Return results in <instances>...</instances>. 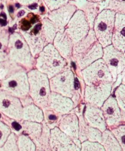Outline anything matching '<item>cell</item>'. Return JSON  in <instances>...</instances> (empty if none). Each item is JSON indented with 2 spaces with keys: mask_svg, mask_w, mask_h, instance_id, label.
Instances as JSON below:
<instances>
[{
  "mask_svg": "<svg viewBox=\"0 0 125 151\" xmlns=\"http://www.w3.org/2000/svg\"><path fill=\"white\" fill-rule=\"evenodd\" d=\"M0 89L19 99L27 97L29 91L27 71L21 68L11 73L1 81Z\"/></svg>",
  "mask_w": 125,
  "mask_h": 151,
  "instance_id": "52a82bcc",
  "label": "cell"
},
{
  "mask_svg": "<svg viewBox=\"0 0 125 151\" xmlns=\"http://www.w3.org/2000/svg\"><path fill=\"white\" fill-rule=\"evenodd\" d=\"M35 151H44L41 149H39V148H36V150Z\"/></svg>",
  "mask_w": 125,
  "mask_h": 151,
  "instance_id": "b9f144b4",
  "label": "cell"
},
{
  "mask_svg": "<svg viewBox=\"0 0 125 151\" xmlns=\"http://www.w3.org/2000/svg\"><path fill=\"white\" fill-rule=\"evenodd\" d=\"M17 136L11 133L5 144L0 148V151H19L17 144Z\"/></svg>",
  "mask_w": 125,
  "mask_h": 151,
  "instance_id": "e575fe53",
  "label": "cell"
},
{
  "mask_svg": "<svg viewBox=\"0 0 125 151\" xmlns=\"http://www.w3.org/2000/svg\"><path fill=\"white\" fill-rule=\"evenodd\" d=\"M81 143L62 132L57 127L50 130L51 151H80Z\"/></svg>",
  "mask_w": 125,
  "mask_h": 151,
  "instance_id": "7c38bea8",
  "label": "cell"
},
{
  "mask_svg": "<svg viewBox=\"0 0 125 151\" xmlns=\"http://www.w3.org/2000/svg\"><path fill=\"white\" fill-rule=\"evenodd\" d=\"M80 73L85 86H93L101 83H113L111 73L102 58L81 70Z\"/></svg>",
  "mask_w": 125,
  "mask_h": 151,
  "instance_id": "ba28073f",
  "label": "cell"
},
{
  "mask_svg": "<svg viewBox=\"0 0 125 151\" xmlns=\"http://www.w3.org/2000/svg\"><path fill=\"white\" fill-rule=\"evenodd\" d=\"M52 45L64 59L67 60L71 58L74 43L64 31L57 32Z\"/></svg>",
  "mask_w": 125,
  "mask_h": 151,
  "instance_id": "7402d4cb",
  "label": "cell"
},
{
  "mask_svg": "<svg viewBox=\"0 0 125 151\" xmlns=\"http://www.w3.org/2000/svg\"><path fill=\"white\" fill-rule=\"evenodd\" d=\"M116 14L111 10L104 9L98 14L94 21L92 29L103 48L111 44Z\"/></svg>",
  "mask_w": 125,
  "mask_h": 151,
  "instance_id": "8992f818",
  "label": "cell"
},
{
  "mask_svg": "<svg viewBox=\"0 0 125 151\" xmlns=\"http://www.w3.org/2000/svg\"><path fill=\"white\" fill-rule=\"evenodd\" d=\"M87 1H89V2H97V1H98L99 0H87Z\"/></svg>",
  "mask_w": 125,
  "mask_h": 151,
  "instance_id": "7bdbcfd3",
  "label": "cell"
},
{
  "mask_svg": "<svg viewBox=\"0 0 125 151\" xmlns=\"http://www.w3.org/2000/svg\"><path fill=\"white\" fill-rule=\"evenodd\" d=\"M8 50V59L21 65L27 72L35 68V59L27 42L19 32L14 31L10 34Z\"/></svg>",
  "mask_w": 125,
  "mask_h": 151,
  "instance_id": "277c9868",
  "label": "cell"
},
{
  "mask_svg": "<svg viewBox=\"0 0 125 151\" xmlns=\"http://www.w3.org/2000/svg\"><path fill=\"white\" fill-rule=\"evenodd\" d=\"M42 17L28 12L25 16L18 19L15 25L28 45L32 56H36L48 45L42 28Z\"/></svg>",
  "mask_w": 125,
  "mask_h": 151,
  "instance_id": "6da1fadb",
  "label": "cell"
},
{
  "mask_svg": "<svg viewBox=\"0 0 125 151\" xmlns=\"http://www.w3.org/2000/svg\"><path fill=\"white\" fill-rule=\"evenodd\" d=\"M11 133L9 126L0 120V148L5 144Z\"/></svg>",
  "mask_w": 125,
  "mask_h": 151,
  "instance_id": "f35d334b",
  "label": "cell"
},
{
  "mask_svg": "<svg viewBox=\"0 0 125 151\" xmlns=\"http://www.w3.org/2000/svg\"><path fill=\"white\" fill-rule=\"evenodd\" d=\"M77 10L75 5L69 2L58 9L48 12L45 17L54 24L58 32H63L67 24Z\"/></svg>",
  "mask_w": 125,
  "mask_h": 151,
  "instance_id": "2e32d148",
  "label": "cell"
},
{
  "mask_svg": "<svg viewBox=\"0 0 125 151\" xmlns=\"http://www.w3.org/2000/svg\"><path fill=\"white\" fill-rule=\"evenodd\" d=\"M43 111V122L50 129L58 127L62 115L50 107L42 109Z\"/></svg>",
  "mask_w": 125,
  "mask_h": 151,
  "instance_id": "484cf974",
  "label": "cell"
},
{
  "mask_svg": "<svg viewBox=\"0 0 125 151\" xmlns=\"http://www.w3.org/2000/svg\"><path fill=\"white\" fill-rule=\"evenodd\" d=\"M43 120L44 116L42 109L34 103L23 107L22 120L42 123Z\"/></svg>",
  "mask_w": 125,
  "mask_h": 151,
  "instance_id": "603a6c76",
  "label": "cell"
},
{
  "mask_svg": "<svg viewBox=\"0 0 125 151\" xmlns=\"http://www.w3.org/2000/svg\"><path fill=\"white\" fill-rule=\"evenodd\" d=\"M22 127V134L27 135L34 141L37 139L42 132V123H37L28 121L21 120Z\"/></svg>",
  "mask_w": 125,
  "mask_h": 151,
  "instance_id": "cb8c5ba5",
  "label": "cell"
},
{
  "mask_svg": "<svg viewBox=\"0 0 125 151\" xmlns=\"http://www.w3.org/2000/svg\"><path fill=\"white\" fill-rule=\"evenodd\" d=\"M42 124V129L40 137L33 142L36 146V148L41 149L44 151H51L50 147V129L43 122Z\"/></svg>",
  "mask_w": 125,
  "mask_h": 151,
  "instance_id": "4316f807",
  "label": "cell"
},
{
  "mask_svg": "<svg viewBox=\"0 0 125 151\" xmlns=\"http://www.w3.org/2000/svg\"><path fill=\"white\" fill-rule=\"evenodd\" d=\"M101 144L106 151H123L118 141L108 129L102 132Z\"/></svg>",
  "mask_w": 125,
  "mask_h": 151,
  "instance_id": "d4e9b609",
  "label": "cell"
},
{
  "mask_svg": "<svg viewBox=\"0 0 125 151\" xmlns=\"http://www.w3.org/2000/svg\"><path fill=\"white\" fill-rule=\"evenodd\" d=\"M80 151H106L101 143L85 141L81 144Z\"/></svg>",
  "mask_w": 125,
  "mask_h": 151,
  "instance_id": "8d00e7d4",
  "label": "cell"
},
{
  "mask_svg": "<svg viewBox=\"0 0 125 151\" xmlns=\"http://www.w3.org/2000/svg\"><path fill=\"white\" fill-rule=\"evenodd\" d=\"M100 109L103 112L107 129L110 130L124 124L125 113L121 111L114 96H110Z\"/></svg>",
  "mask_w": 125,
  "mask_h": 151,
  "instance_id": "9a60e30c",
  "label": "cell"
},
{
  "mask_svg": "<svg viewBox=\"0 0 125 151\" xmlns=\"http://www.w3.org/2000/svg\"><path fill=\"white\" fill-rule=\"evenodd\" d=\"M119 143L123 151H125V126L124 124L119 125L110 130Z\"/></svg>",
  "mask_w": 125,
  "mask_h": 151,
  "instance_id": "836d02e7",
  "label": "cell"
},
{
  "mask_svg": "<svg viewBox=\"0 0 125 151\" xmlns=\"http://www.w3.org/2000/svg\"><path fill=\"white\" fill-rule=\"evenodd\" d=\"M74 74L70 67H65L61 72L49 79L51 92L71 99L74 93Z\"/></svg>",
  "mask_w": 125,
  "mask_h": 151,
  "instance_id": "9c48e42d",
  "label": "cell"
},
{
  "mask_svg": "<svg viewBox=\"0 0 125 151\" xmlns=\"http://www.w3.org/2000/svg\"><path fill=\"white\" fill-rule=\"evenodd\" d=\"M90 29L84 12L77 9L64 29V32L74 44L83 39Z\"/></svg>",
  "mask_w": 125,
  "mask_h": 151,
  "instance_id": "30bf717a",
  "label": "cell"
},
{
  "mask_svg": "<svg viewBox=\"0 0 125 151\" xmlns=\"http://www.w3.org/2000/svg\"><path fill=\"white\" fill-rule=\"evenodd\" d=\"M113 83H101L93 86H85L83 100L85 103L100 108L111 95Z\"/></svg>",
  "mask_w": 125,
  "mask_h": 151,
  "instance_id": "8fae6325",
  "label": "cell"
},
{
  "mask_svg": "<svg viewBox=\"0 0 125 151\" xmlns=\"http://www.w3.org/2000/svg\"><path fill=\"white\" fill-rule=\"evenodd\" d=\"M82 11L84 12L90 29L93 27L94 21L98 14L97 4L96 2H88Z\"/></svg>",
  "mask_w": 125,
  "mask_h": 151,
  "instance_id": "4dcf8cb0",
  "label": "cell"
},
{
  "mask_svg": "<svg viewBox=\"0 0 125 151\" xmlns=\"http://www.w3.org/2000/svg\"><path fill=\"white\" fill-rule=\"evenodd\" d=\"M83 115L85 121L90 127L96 128L101 132L107 129L105 120L100 108L85 103Z\"/></svg>",
  "mask_w": 125,
  "mask_h": 151,
  "instance_id": "e0dca14e",
  "label": "cell"
},
{
  "mask_svg": "<svg viewBox=\"0 0 125 151\" xmlns=\"http://www.w3.org/2000/svg\"><path fill=\"white\" fill-rule=\"evenodd\" d=\"M83 114L80 113L77 114L79 121V140L81 143L85 141H89L101 143L102 132L96 128L88 126L85 121Z\"/></svg>",
  "mask_w": 125,
  "mask_h": 151,
  "instance_id": "ffe728a7",
  "label": "cell"
},
{
  "mask_svg": "<svg viewBox=\"0 0 125 151\" xmlns=\"http://www.w3.org/2000/svg\"><path fill=\"white\" fill-rule=\"evenodd\" d=\"M70 1V0H42L50 11L55 10L67 4Z\"/></svg>",
  "mask_w": 125,
  "mask_h": 151,
  "instance_id": "74e56055",
  "label": "cell"
},
{
  "mask_svg": "<svg viewBox=\"0 0 125 151\" xmlns=\"http://www.w3.org/2000/svg\"><path fill=\"white\" fill-rule=\"evenodd\" d=\"M17 144L19 151H35L36 146L32 140L25 134L17 136Z\"/></svg>",
  "mask_w": 125,
  "mask_h": 151,
  "instance_id": "1f68e13d",
  "label": "cell"
},
{
  "mask_svg": "<svg viewBox=\"0 0 125 151\" xmlns=\"http://www.w3.org/2000/svg\"><path fill=\"white\" fill-rule=\"evenodd\" d=\"M23 67L9 59L0 62V81L4 80L11 73Z\"/></svg>",
  "mask_w": 125,
  "mask_h": 151,
  "instance_id": "f546056e",
  "label": "cell"
},
{
  "mask_svg": "<svg viewBox=\"0 0 125 151\" xmlns=\"http://www.w3.org/2000/svg\"><path fill=\"white\" fill-rule=\"evenodd\" d=\"M57 127L69 137L78 139V117L73 110L70 113L62 115Z\"/></svg>",
  "mask_w": 125,
  "mask_h": 151,
  "instance_id": "d6986e66",
  "label": "cell"
},
{
  "mask_svg": "<svg viewBox=\"0 0 125 151\" xmlns=\"http://www.w3.org/2000/svg\"><path fill=\"white\" fill-rule=\"evenodd\" d=\"M43 32L48 44H52L54 38L58 32L54 24L47 17L42 18Z\"/></svg>",
  "mask_w": 125,
  "mask_h": 151,
  "instance_id": "f1b7e54d",
  "label": "cell"
},
{
  "mask_svg": "<svg viewBox=\"0 0 125 151\" xmlns=\"http://www.w3.org/2000/svg\"><path fill=\"white\" fill-rule=\"evenodd\" d=\"M117 103L123 113H125V86L121 84L116 88L114 97Z\"/></svg>",
  "mask_w": 125,
  "mask_h": 151,
  "instance_id": "d6a6232c",
  "label": "cell"
},
{
  "mask_svg": "<svg viewBox=\"0 0 125 151\" xmlns=\"http://www.w3.org/2000/svg\"><path fill=\"white\" fill-rule=\"evenodd\" d=\"M35 59V68L46 74L49 79L67 66V61L60 54L52 44L44 47Z\"/></svg>",
  "mask_w": 125,
  "mask_h": 151,
  "instance_id": "3957f363",
  "label": "cell"
},
{
  "mask_svg": "<svg viewBox=\"0 0 125 151\" xmlns=\"http://www.w3.org/2000/svg\"><path fill=\"white\" fill-rule=\"evenodd\" d=\"M27 76L29 83L28 95L33 103L41 109L48 107L51 91L47 76L35 68L28 71Z\"/></svg>",
  "mask_w": 125,
  "mask_h": 151,
  "instance_id": "5b68a950",
  "label": "cell"
},
{
  "mask_svg": "<svg viewBox=\"0 0 125 151\" xmlns=\"http://www.w3.org/2000/svg\"><path fill=\"white\" fill-rule=\"evenodd\" d=\"M102 59L111 73L114 83L118 75L124 70V53L116 49L111 44L103 48Z\"/></svg>",
  "mask_w": 125,
  "mask_h": 151,
  "instance_id": "4fadbf2b",
  "label": "cell"
},
{
  "mask_svg": "<svg viewBox=\"0 0 125 151\" xmlns=\"http://www.w3.org/2000/svg\"><path fill=\"white\" fill-rule=\"evenodd\" d=\"M41 1L42 0H14L15 2L18 3L21 6H23L25 7H27L34 4L38 3Z\"/></svg>",
  "mask_w": 125,
  "mask_h": 151,
  "instance_id": "ab89813d",
  "label": "cell"
},
{
  "mask_svg": "<svg viewBox=\"0 0 125 151\" xmlns=\"http://www.w3.org/2000/svg\"><path fill=\"white\" fill-rule=\"evenodd\" d=\"M0 83H1V81H0Z\"/></svg>",
  "mask_w": 125,
  "mask_h": 151,
  "instance_id": "ee69618b",
  "label": "cell"
},
{
  "mask_svg": "<svg viewBox=\"0 0 125 151\" xmlns=\"http://www.w3.org/2000/svg\"><path fill=\"white\" fill-rule=\"evenodd\" d=\"M103 53V47L96 38L93 29H90L83 39L74 44L71 57L81 71L101 58Z\"/></svg>",
  "mask_w": 125,
  "mask_h": 151,
  "instance_id": "7a4b0ae2",
  "label": "cell"
},
{
  "mask_svg": "<svg viewBox=\"0 0 125 151\" xmlns=\"http://www.w3.org/2000/svg\"><path fill=\"white\" fill-rule=\"evenodd\" d=\"M7 0H0V6L5 5V3Z\"/></svg>",
  "mask_w": 125,
  "mask_h": 151,
  "instance_id": "60d3db41",
  "label": "cell"
},
{
  "mask_svg": "<svg viewBox=\"0 0 125 151\" xmlns=\"http://www.w3.org/2000/svg\"><path fill=\"white\" fill-rule=\"evenodd\" d=\"M48 107L61 115L70 113L74 108L71 99L54 92L51 93Z\"/></svg>",
  "mask_w": 125,
  "mask_h": 151,
  "instance_id": "44dd1931",
  "label": "cell"
},
{
  "mask_svg": "<svg viewBox=\"0 0 125 151\" xmlns=\"http://www.w3.org/2000/svg\"><path fill=\"white\" fill-rule=\"evenodd\" d=\"M4 5L0 6V41L8 42L10 35L8 16L3 10Z\"/></svg>",
  "mask_w": 125,
  "mask_h": 151,
  "instance_id": "83f0119b",
  "label": "cell"
},
{
  "mask_svg": "<svg viewBox=\"0 0 125 151\" xmlns=\"http://www.w3.org/2000/svg\"><path fill=\"white\" fill-rule=\"evenodd\" d=\"M23 106L19 98L0 89V113L14 120H22Z\"/></svg>",
  "mask_w": 125,
  "mask_h": 151,
  "instance_id": "5bb4252c",
  "label": "cell"
},
{
  "mask_svg": "<svg viewBox=\"0 0 125 151\" xmlns=\"http://www.w3.org/2000/svg\"><path fill=\"white\" fill-rule=\"evenodd\" d=\"M106 9H110L116 13L124 14V1L119 0H108Z\"/></svg>",
  "mask_w": 125,
  "mask_h": 151,
  "instance_id": "d590c367",
  "label": "cell"
},
{
  "mask_svg": "<svg viewBox=\"0 0 125 151\" xmlns=\"http://www.w3.org/2000/svg\"><path fill=\"white\" fill-rule=\"evenodd\" d=\"M111 45L124 53L125 51V15L116 13L112 34Z\"/></svg>",
  "mask_w": 125,
  "mask_h": 151,
  "instance_id": "ac0fdd59",
  "label": "cell"
}]
</instances>
